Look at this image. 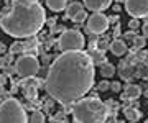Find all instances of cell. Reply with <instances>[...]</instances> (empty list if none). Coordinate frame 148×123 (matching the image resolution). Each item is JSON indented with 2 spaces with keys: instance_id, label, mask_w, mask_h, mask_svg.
<instances>
[{
  "instance_id": "cell-35",
  "label": "cell",
  "mask_w": 148,
  "mask_h": 123,
  "mask_svg": "<svg viewBox=\"0 0 148 123\" xmlns=\"http://www.w3.org/2000/svg\"><path fill=\"white\" fill-rule=\"evenodd\" d=\"M145 95H147V97H148V90H147V92H145Z\"/></svg>"
},
{
  "instance_id": "cell-23",
  "label": "cell",
  "mask_w": 148,
  "mask_h": 123,
  "mask_svg": "<svg viewBox=\"0 0 148 123\" xmlns=\"http://www.w3.org/2000/svg\"><path fill=\"white\" fill-rule=\"evenodd\" d=\"M138 69H140V72H137L138 77H147L148 79V64H142Z\"/></svg>"
},
{
  "instance_id": "cell-19",
  "label": "cell",
  "mask_w": 148,
  "mask_h": 123,
  "mask_svg": "<svg viewBox=\"0 0 148 123\" xmlns=\"http://www.w3.org/2000/svg\"><path fill=\"white\" fill-rule=\"evenodd\" d=\"M23 92H25V95H27L28 99H35V97L38 95V86H30V87H27Z\"/></svg>"
},
{
  "instance_id": "cell-29",
  "label": "cell",
  "mask_w": 148,
  "mask_h": 123,
  "mask_svg": "<svg viewBox=\"0 0 148 123\" xmlns=\"http://www.w3.org/2000/svg\"><path fill=\"white\" fill-rule=\"evenodd\" d=\"M110 89L114 92H119L122 89V86H120V82H110Z\"/></svg>"
},
{
  "instance_id": "cell-26",
  "label": "cell",
  "mask_w": 148,
  "mask_h": 123,
  "mask_svg": "<svg viewBox=\"0 0 148 123\" xmlns=\"http://www.w3.org/2000/svg\"><path fill=\"white\" fill-rule=\"evenodd\" d=\"M53 120H54V122H66V113H64V112L56 113V117H54Z\"/></svg>"
},
{
  "instance_id": "cell-36",
  "label": "cell",
  "mask_w": 148,
  "mask_h": 123,
  "mask_svg": "<svg viewBox=\"0 0 148 123\" xmlns=\"http://www.w3.org/2000/svg\"><path fill=\"white\" fill-rule=\"evenodd\" d=\"M145 123H148V120H147V122H145Z\"/></svg>"
},
{
  "instance_id": "cell-31",
  "label": "cell",
  "mask_w": 148,
  "mask_h": 123,
  "mask_svg": "<svg viewBox=\"0 0 148 123\" xmlns=\"http://www.w3.org/2000/svg\"><path fill=\"white\" fill-rule=\"evenodd\" d=\"M119 18H120V16L119 15H112V16H109V23H114V22H119Z\"/></svg>"
},
{
  "instance_id": "cell-11",
  "label": "cell",
  "mask_w": 148,
  "mask_h": 123,
  "mask_svg": "<svg viewBox=\"0 0 148 123\" xmlns=\"http://www.w3.org/2000/svg\"><path fill=\"white\" fill-rule=\"evenodd\" d=\"M110 51L115 56H123V54L127 53V44L123 39H114L110 43Z\"/></svg>"
},
{
  "instance_id": "cell-16",
  "label": "cell",
  "mask_w": 148,
  "mask_h": 123,
  "mask_svg": "<svg viewBox=\"0 0 148 123\" xmlns=\"http://www.w3.org/2000/svg\"><path fill=\"white\" fill-rule=\"evenodd\" d=\"M90 58H92V63L95 64L102 66L104 63H106V54H104V51H101V49H95V51H92L90 53Z\"/></svg>"
},
{
  "instance_id": "cell-24",
  "label": "cell",
  "mask_w": 148,
  "mask_h": 123,
  "mask_svg": "<svg viewBox=\"0 0 148 123\" xmlns=\"http://www.w3.org/2000/svg\"><path fill=\"white\" fill-rule=\"evenodd\" d=\"M99 90H109V89H110V82H107V80H102V82H99Z\"/></svg>"
},
{
  "instance_id": "cell-17",
  "label": "cell",
  "mask_w": 148,
  "mask_h": 123,
  "mask_svg": "<svg viewBox=\"0 0 148 123\" xmlns=\"http://www.w3.org/2000/svg\"><path fill=\"white\" fill-rule=\"evenodd\" d=\"M99 71H101L102 77H112V75L115 74V67H114L112 64H109V63H104Z\"/></svg>"
},
{
  "instance_id": "cell-14",
  "label": "cell",
  "mask_w": 148,
  "mask_h": 123,
  "mask_svg": "<svg viewBox=\"0 0 148 123\" xmlns=\"http://www.w3.org/2000/svg\"><path fill=\"white\" fill-rule=\"evenodd\" d=\"M46 5L53 12H61L68 7V0H46Z\"/></svg>"
},
{
  "instance_id": "cell-3",
  "label": "cell",
  "mask_w": 148,
  "mask_h": 123,
  "mask_svg": "<svg viewBox=\"0 0 148 123\" xmlns=\"http://www.w3.org/2000/svg\"><path fill=\"white\" fill-rule=\"evenodd\" d=\"M73 117L76 123H106L109 117V107L97 97L81 99L74 103Z\"/></svg>"
},
{
  "instance_id": "cell-21",
  "label": "cell",
  "mask_w": 148,
  "mask_h": 123,
  "mask_svg": "<svg viewBox=\"0 0 148 123\" xmlns=\"http://www.w3.org/2000/svg\"><path fill=\"white\" fill-rule=\"evenodd\" d=\"M21 51H25V43H20V41H16V43L12 44L10 53H21Z\"/></svg>"
},
{
  "instance_id": "cell-6",
  "label": "cell",
  "mask_w": 148,
  "mask_h": 123,
  "mask_svg": "<svg viewBox=\"0 0 148 123\" xmlns=\"http://www.w3.org/2000/svg\"><path fill=\"white\" fill-rule=\"evenodd\" d=\"M38 71H40V63L38 59L32 54H23L16 59L15 63V72L20 75L21 79H28V77H35Z\"/></svg>"
},
{
  "instance_id": "cell-22",
  "label": "cell",
  "mask_w": 148,
  "mask_h": 123,
  "mask_svg": "<svg viewBox=\"0 0 148 123\" xmlns=\"http://www.w3.org/2000/svg\"><path fill=\"white\" fill-rule=\"evenodd\" d=\"M86 18H89V16H87L86 10H82V12L79 13V15H76V16H74V18H73V22H74V23H82V22L86 20Z\"/></svg>"
},
{
  "instance_id": "cell-18",
  "label": "cell",
  "mask_w": 148,
  "mask_h": 123,
  "mask_svg": "<svg viewBox=\"0 0 148 123\" xmlns=\"http://www.w3.org/2000/svg\"><path fill=\"white\" fill-rule=\"evenodd\" d=\"M28 123H45V115H43L41 112H33L32 117H30V120H28Z\"/></svg>"
},
{
  "instance_id": "cell-8",
  "label": "cell",
  "mask_w": 148,
  "mask_h": 123,
  "mask_svg": "<svg viewBox=\"0 0 148 123\" xmlns=\"http://www.w3.org/2000/svg\"><path fill=\"white\" fill-rule=\"evenodd\" d=\"M125 10L133 18H143L148 16V0H127Z\"/></svg>"
},
{
  "instance_id": "cell-4",
  "label": "cell",
  "mask_w": 148,
  "mask_h": 123,
  "mask_svg": "<svg viewBox=\"0 0 148 123\" xmlns=\"http://www.w3.org/2000/svg\"><path fill=\"white\" fill-rule=\"evenodd\" d=\"M0 123H28L27 112L16 99H7L0 103Z\"/></svg>"
},
{
  "instance_id": "cell-13",
  "label": "cell",
  "mask_w": 148,
  "mask_h": 123,
  "mask_svg": "<svg viewBox=\"0 0 148 123\" xmlns=\"http://www.w3.org/2000/svg\"><path fill=\"white\" fill-rule=\"evenodd\" d=\"M137 69V67H135V64H133V63H122L120 64V77L122 79H130V77H132L133 75V71Z\"/></svg>"
},
{
  "instance_id": "cell-32",
  "label": "cell",
  "mask_w": 148,
  "mask_h": 123,
  "mask_svg": "<svg viewBox=\"0 0 148 123\" xmlns=\"http://www.w3.org/2000/svg\"><path fill=\"white\" fill-rule=\"evenodd\" d=\"M3 95V84H2V82H0V97Z\"/></svg>"
},
{
  "instance_id": "cell-10",
  "label": "cell",
  "mask_w": 148,
  "mask_h": 123,
  "mask_svg": "<svg viewBox=\"0 0 148 123\" xmlns=\"http://www.w3.org/2000/svg\"><path fill=\"white\" fill-rule=\"evenodd\" d=\"M140 95H142V87L135 86V84H127L122 99H123V100H135V99H138Z\"/></svg>"
},
{
  "instance_id": "cell-2",
  "label": "cell",
  "mask_w": 148,
  "mask_h": 123,
  "mask_svg": "<svg viewBox=\"0 0 148 123\" xmlns=\"http://www.w3.org/2000/svg\"><path fill=\"white\" fill-rule=\"evenodd\" d=\"M46 15L38 0H15L0 18V28L15 38H32L43 28Z\"/></svg>"
},
{
  "instance_id": "cell-20",
  "label": "cell",
  "mask_w": 148,
  "mask_h": 123,
  "mask_svg": "<svg viewBox=\"0 0 148 123\" xmlns=\"http://www.w3.org/2000/svg\"><path fill=\"white\" fill-rule=\"evenodd\" d=\"M145 44H147V41H145V36H135L133 38V46L138 49L145 48Z\"/></svg>"
},
{
  "instance_id": "cell-5",
  "label": "cell",
  "mask_w": 148,
  "mask_h": 123,
  "mask_svg": "<svg viewBox=\"0 0 148 123\" xmlns=\"http://www.w3.org/2000/svg\"><path fill=\"white\" fill-rule=\"evenodd\" d=\"M58 48L63 53L69 51H82L84 48V36L76 30H68L58 38Z\"/></svg>"
},
{
  "instance_id": "cell-33",
  "label": "cell",
  "mask_w": 148,
  "mask_h": 123,
  "mask_svg": "<svg viewBox=\"0 0 148 123\" xmlns=\"http://www.w3.org/2000/svg\"><path fill=\"white\" fill-rule=\"evenodd\" d=\"M3 64H5V59H3V58H0V67H2Z\"/></svg>"
},
{
  "instance_id": "cell-15",
  "label": "cell",
  "mask_w": 148,
  "mask_h": 123,
  "mask_svg": "<svg viewBox=\"0 0 148 123\" xmlns=\"http://www.w3.org/2000/svg\"><path fill=\"white\" fill-rule=\"evenodd\" d=\"M123 113H125V118L127 120H130V122H138L140 118H142V112L140 110H137V108H125L123 110Z\"/></svg>"
},
{
  "instance_id": "cell-34",
  "label": "cell",
  "mask_w": 148,
  "mask_h": 123,
  "mask_svg": "<svg viewBox=\"0 0 148 123\" xmlns=\"http://www.w3.org/2000/svg\"><path fill=\"white\" fill-rule=\"evenodd\" d=\"M115 2H123V3H125V2H127V0H115Z\"/></svg>"
},
{
  "instance_id": "cell-9",
  "label": "cell",
  "mask_w": 148,
  "mask_h": 123,
  "mask_svg": "<svg viewBox=\"0 0 148 123\" xmlns=\"http://www.w3.org/2000/svg\"><path fill=\"white\" fill-rule=\"evenodd\" d=\"M110 3L112 0H84V5L94 13H102L106 8L110 7Z\"/></svg>"
},
{
  "instance_id": "cell-27",
  "label": "cell",
  "mask_w": 148,
  "mask_h": 123,
  "mask_svg": "<svg viewBox=\"0 0 148 123\" xmlns=\"http://www.w3.org/2000/svg\"><path fill=\"white\" fill-rule=\"evenodd\" d=\"M140 27V22H138V18H133L132 22H128V28H132V30H137Z\"/></svg>"
},
{
  "instance_id": "cell-25",
  "label": "cell",
  "mask_w": 148,
  "mask_h": 123,
  "mask_svg": "<svg viewBox=\"0 0 148 123\" xmlns=\"http://www.w3.org/2000/svg\"><path fill=\"white\" fill-rule=\"evenodd\" d=\"M135 58H137L138 61H145V59H148V53L147 51H138Z\"/></svg>"
},
{
  "instance_id": "cell-28",
  "label": "cell",
  "mask_w": 148,
  "mask_h": 123,
  "mask_svg": "<svg viewBox=\"0 0 148 123\" xmlns=\"http://www.w3.org/2000/svg\"><path fill=\"white\" fill-rule=\"evenodd\" d=\"M36 44H38L36 39H30V41H27V43H25V49H33Z\"/></svg>"
},
{
  "instance_id": "cell-1",
  "label": "cell",
  "mask_w": 148,
  "mask_h": 123,
  "mask_svg": "<svg viewBox=\"0 0 148 123\" xmlns=\"http://www.w3.org/2000/svg\"><path fill=\"white\" fill-rule=\"evenodd\" d=\"M94 63L84 51H69L54 59L48 69L45 89L61 105L79 102L94 86Z\"/></svg>"
},
{
  "instance_id": "cell-12",
  "label": "cell",
  "mask_w": 148,
  "mask_h": 123,
  "mask_svg": "<svg viewBox=\"0 0 148 123\" xmlns=\"http://www.w3.org/2000/svg\"><path fill=\"white\" fill-rule=\"evenodd\" d=\"M82 7H84V5H82V3H79V2H71V3H69V5L66 7V16L73 20L74 16L79 15L81 12L84 10Z\"/></svg>"
},
{
  "instance_id": "cell-7",
  "label": "cell",
  "mask_w": 148,
  "mask_h": 123,
  "mask_svg": "<svg viewBox=\"0 0 148 123\" xmlns=\"http://www.w3.org/2000/svg\"><path fill=\"white\" fill-rule=\"evenodd\" d=\"M109 28V16L104 13H92L87 18V33L89 35H102Z\"/></svg>"
},
{
  "instance_id": "cell-30",
  "label": "cell",
  "mask_w": 148,
  "mask_h": 123,
  "mask_svg": "<svg viewBox=\"0 0 148 123\" xmlns=\"http://www.w3.org/2000/svg\"><path fill=\"white\" fill-rule=\"evenodd\" d=\"M142 31H143V36H145V38H148V22H147V23H143Z\"/></svg>"
}]
</instances>
